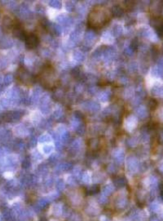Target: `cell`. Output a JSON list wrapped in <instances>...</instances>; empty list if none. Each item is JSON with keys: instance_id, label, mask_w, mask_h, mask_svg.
<instances>
[{"instance_id": "f546056e", "label": "cell", "mask_w": 163, "mask_h": 221, "mask_svg": "<svg viewBox=\"0 0 163 221\" xmlns=\"http://www.w3.org/2000/svg\"><path fill=\"white\" fill-rule=\"evenodd\" d=\"M99 202L101 204H106L107 202V199L106 198V196H104L103 195H102V196H101L99 199Z\"/></svg>"}, {"instance_id": "d590c367", "label": "cell", "mask_w": 163, "mask_h": 221, "mask_svg": "<svg viewBox=\"0 0 163 221\" xmlns=\"http://www.w3.org/2000/svg\"><path fill=\"white\" fill-rule=\"evenodd\" d=\"M159 170L160 171H161L162 172H163V161L159 165Z\"/></svg>"}, {"instance_id": "d6986e66", "label": "cell", "mask_w": 163, "mask_h": 221, "mask_svg": "<svg viewBox=\"0 0 163 221\" xmlns=\"http://www.w3.org/2000/svg\"><path fill=\"white\" fill-rule=\"evenodd\" d=\"M114 183L117 187H122L125 184V180L123 178H118L114 180Z\"/></svg>"}, {"instance_id": "9c48e42d", "label": "cell", "mask_w": 163, "mask_h": 221, "mask_svg": "<svg viewBox=\"0 0 163 221\" xmlns=\"http://www.w3.org/2000/svg\"><path fill=\"white\" fill-rule=\"evenodd\" d=\"M15 22L10 16L5 15L2 21V29L5 32H9L11 30L13 29Z\"/></svg>"}, {"instance_id": "60d3db41", "label": "cell", "mask_w": 163, "mask_h": 221, "mask_svg": "<svg viewBox=\"0 0 163 221\" xmlns=\"http://www.w3.org/2000/svg\"><path fill=\"white\" fill-rule=\"evenodd\" d=\"M39 221H48L45 218H42L39 220Z\"/></svg>"}, {"instance_id": "f1b7e54d", "label": "cell", "mask_w": 163, "mask_h": 221, "mask_svg": "<svg viewBox=\"0 0 163 221\" xmlns=\"http://www.w3.org/2000/svg\"><path fill=\"white\" fill-rule=\"evenodd\" d=\"M80 146H81V141L78 139L75 140L72 143V146L74 149L77 150L80 148Z\"/></svg>"}, {"instance_id": "7bdbcfd3", "label": "cell", "mask_w": 163, "mask_h": 221, "mask_svg": "<svg viewBox=\"0 0 163 221\" xmlns=\"http://www.w3.org/2000/svg\"><path fill=\"white\" fill-rule=\"evenodd\" d=\"M162 218H163V212H162Z\"/></svg>"}, {"instance_id": "74e56055", "label": "cell", "mask_w": 163, "mask_h": 221, "mask_svg": "<svg viewBox=\"0 0 163 221\" xmlns=\"http://www.w3.org/2000/svg\"><path fill=\"white\" fill-rule=\"evenodd\" d=\"M3 90V86L1 84H0V94L2 92Z\"/></svg>"}, {"instance_id": "4316f807", "label": "cell", "mask_w": 163, "mask_h": 221, "mask_svg": "<svg viewBox=\"0 0 163 221\" xmlns=\"http://www.w3.org/2000/svg\"><path fill=\"white\" fill-rule=\"evenodd\" d=\"M82 180H83V182H85V183H88L90 181V178L88 173H87L85 172V173H83L82 176Z\"/></svg>"}, {"instance_id": "ba28073f", "label": "cell", "mask_w": 163, "mask_h": 221, "mask_svg": "<svg viewBox=\"0 0 163 221\" xmlns=\"http://www.w3.org/2000/svg\"><path fill=\"white\" fill-rule=\"evenodd\" d=\"M138 125V119L133 115L128 116L125 121V126L128 132H132L136 128Z\"/></svg>"}, {"instance_id": "83f0119b", "label": "cell", "mask_w": 163, "mask_h": 221, "mask_svg": "<svg viewBox=\"0 0 163 221\" xmlns=\"http://www.w3.org/2000/svg\"><path fill=\"white\" fill-rule=\"evenodd\" d=\"M30 166H31V163L29 160L28 159H25L22 162V168H29L30 167Z\"/></svg>"}, {"instance_id": "484cf974", "label": "cell", "mask_w": 163, "mask_h": 221, "mask_svg": "<svg viewBox=\"0 0 163 221\" xmlns=\"http://www.w3.org/2000/svg\"><path fill=\"white\" fill-rule=\"evenodd\" d=\"M40 204V206L42 208H46L50 204V200L46 199L42 200Z\"/></svg>"}, {"instance_id": "2e32d148", "label": "cell", "mask_w": 163, "mask_h": 221, "mask_svg": "<svg viewBox=\"0 0 163 221\" xmlns=\"http://www.w3.org/2000/svg\"><path fill=\"white\" fill-rule=\"evenodd\" d=\"M139 141V138L138 136H135L128 139L127 143L130 146L135 148V146H137V145L138 144Z\"/></svg>"}, {"instance_id": "ffe728a7", "label": "cell", "mask_w": 163, "mask_h": 221, "mask_svg": "<svg viewBox=\"0 0 163 221\" xmlns=\"http://www.w3.org/2000/svg\"><path fill=\"white\" fill-rule=\"evenodd\" d=\"M142 141L143 143L145 145H148L150 141V136L146 132H143L142 134Z\"/></svg>"}, {"instance_id": "8992f818", "label": "cell", "mask_w": 163, "mask_h": 221, "mask_svg": "<svg viewBox=\"0 0 163 221\" xmlns=\"http://www.w3.org/2000/svg\"><path fill=\"white\" fill-rule=\"evenodd\" d=\"M22 113L20 111H11L3 114L2 116V119L7 122H15L20 119Z\"/></svg>"}, {"instance_id": "4dcf8cb0", "label": "cell", "mask_w": 163, "mask_h": 221, "mask_svg": "<svg viewBox=\"0 0 163 221\" xmlns=\"http://www.w3.org/2000/svg\"><path fill=\"white\" fill-rule=\"evenodd\" d=\"M137 47H138V41L137 39H135L132 41V44H131V48L132 49H136V48H137Z\"/></svg>"}, {"instance_id": "f35d334b", "label": "cell", "mask_w": 163, "mask_h": 221, "mask_svg": "<svg viewBox=\"0 0 163 221\" xmlns=\"http://www.w3.org/2000/svg\"><path fill=\"white\" fill-rule=\"evenodd\" d=\"M160 137H161V139L162 141L163 142V131L161 132V133H160Z\"/></svg>"}, {"instance_id": "b9f144b4", "label": "cell", "mask_w": 163, "mask_h": 221, "mask_svg": "<svg viewBox=\"0 0 163 221\" xmlns=\"http://www.w3.org/2000/svg\"><path fill=\"white\" fill-rule=\"evenodd\" d=\"M1 81H2V77H1V76H0V84H1Z\"/></svg>"}, {"instance_id": "d4e9b609", "label": "cell", "mask_w": 163, "mask_h": 221, "mask_svg": "<svg viewBox=\"0 0 163 221\" xmlns=\"http://www.w3.org/2000/svg\"><path fill=\"white\" fill-rule=\"evenodd\" d=\"M77 133L78 135H83L84 133H85V126L84 125H81L78 126V128H77V129H76Z\"/></svg>"}, {"instance_id": "4fadbf2b", "label": "cell", "mask_w": 163, "mask_h": 221, "mask_svg": "<svg viewBox=\"0 0 163 221\" xmlns=\"http://www.w3.org/2000/svg\"><path fill=\"white\" fill-rule=\"evenodd\" d=\"M127 201L126 198L125 197H120L116 201L115 205L118 209H123L125 208L127 206Z\"/></svg>"}, {"instance_id": "8fae6325", "label": "cell", "mask_w": 163, "mask_h": 221, "mask_svg": "<svg viewBox=\"0 0 163 221\" xmlns=\"http://www.w3.org/2000/svg\"><path fill=\"white\" fill-rule=\"evenodd\" d=\"M114 158L115 161L119 164H122L125 160V152L124 150L121 148L117 149L114 154Z\"/></svg>"}, {"instance_id": "3957f363", "label": "cell", "mask_w": 163, "mask_h": 221, "mask_svg": "<svg viewBox=\"0 0 163 221\" xmlns=\"http://www.w3.org/2000/svg\"><path fill=\"white\" fill-rule=\"evenodd\" d=\"M127 167L129 172L132 174L137 173L140 168V164L137 158L134 156H129L127 158Z\"/></svg>"}, {"instance_id": "7c38bea8", "label": "cell", "mask_w": 163, "mask_h": 221, "mask_svg": "<svg viewBox=\"0 0 163 221\" xmlns=\"http://www.w3.org/2000/svg\"><path fill=\"white\" fill-rule=\"evenodd\" d=\"M151 93L154 96L163 98V86L156 85L153 87L151 89Z\"/></svg>"}, {"instance_id": "ee69618b", "label": "cell", "mask_w": 163, "mask_h": 221, "mask_svg": "<svg viewBox=\"0 0 163 221\" xmlns=\"http://www.w3.org/2000/svg\"><path fill=\"white\" fill-rule=\"evenodd\" d=\"M108 221V220H105V221Z\"/></svg>"}, {"instance_id": "cb8c5ba5", "label": "cell", "mask_w": 163, "mask_h": 221, "mask_svg": "<svg viewBox=\"0 0 163 221\" xmlns=\"http://www.w3.org/2000/svg\"><path fill=\"white\" fill-rule=\"evenodd\" d=\"M56 188L59 192H62L64 190L65 188V183L63 180L60 179L58 180L56 183Z\"/></svg>"}, {"instance_id": "d6a6232c", "label": "cell", "mask_w": 163, "mask_h": 221, "mask_svg": "<svg viewBox=\"0 0 163 221\" xmlns=\"http://www.w3.org/2000/svg\"><path fill=\"white\" fill-rule=\"evenodd\" d=\"M1 103H2V105L4 107H8L10 105V103H9V101L5 99L2 100Z\"/></svg>"}, {"instance_id": "e0dca14e", "label": "cell", "mask_w": 163, "mask_h": 221, "mask_svg": "<svg viewBox=\"0 0 163 221\" xmlns=\"http://www.w3.org/2000/svg\"><path fill=\"white\" fill-rule=\"evenodd\" d=\"M58 170L61 171H68L71 170L72 168V165L68 163H64L60 164L58 167Z\"/></svg>"}, {"instance_id": "836d02e7", "label": "cell", "mask_w": 163, "mask_h": 221, "mask_svg": "<svg viewBox=\"0 0 163 221\" xmlns=\"http://www.w3.org/2000/svg\"><path fill=\"white\" fill-rule=\"evenodd\" d=\"M36 139L34 137H33V138H31L30 144L31 146H32V148H34V146H36Z\"/></svg>"}, {"instance_id": "ab89813d", "label": "cell", "mask_w": 163, "mask_h": 221, "mask_svg": "<svg viewBox=\"0 0 163 221\" xmlns=\"http://www.w3.org/2000/svg\"><path fill=\"white\" fill-rule=\"evenodd\" d=\"M3 150H2V148H0V157H1L3 155Z\"/></svg>"}, {"instance_id": "6da1fadb", "label": "cell", "mask_w": 163, "mask_h": 221, "mask_svg": "<svg viewBox=\"0 0 163 221\" xmlns=\"http://www.w3.org/2000/svg\"><path fill=\"white\" fill-rule=\"evenodd\" d=\"M112 10L103 5L94 6L89 13L87 18V25L93 30L103 28L112 19Z\"/></svg>"}, {"instance_id": "7402d4cb", "label": "cell", "mask_w": 163, "mask_h": 221, "mask_svg": "<svg viewBox=\"0 0 163 221\" xmlns=\"http://www.w3.org/2000/svg\"><path fill=\"white\" fill-rule=\"evenodd\" d=\"M13 77L11 74H8L4 78V83L6 86H8L12 83L13 81Z\"/></svg>"}, {"instance_id": "30bf717a", "label": "cell", "mask_w": 163, "mask_h": 221, "mask_svg": "<svg viewBox=\"0 0 163 221\" xmlns=\"http://www.w3.org/2000/svg\"><path fill=\"white\" fill-rule=\"evenodd\" d=\"M135 113L138 117L142 119H146L148 116L147 108L144 105H140L137 107L135 110Z\"/></svg>"}, {"instance_id": "52a82bcc", "label": "cell", "mask_w": 163, "mask_h": 221, "mask_svg": "<svg viewBox=\"0 0 163 221\" xmlns=\"http://www.w3.org/2000/svg\"><path fill=\"white\" fill-rule=\"evenodd\" d=\"M13 37L22 41H25L27 35L23 27L18 22L15 23V26L13 29Z\"/></svg>"}, {"instance_id": "5b68a950", "label": "cell", "mask_w": 163, "mask_h": 221, "mask_svg": "<svg viewBox=\"0 0 163 221\" xmlns=\"http://www.w3.org/2000/svg\"><path fill=\"white\" fill-rule=\"evenodd\" d=\"M18 81L25 84L29 83L32 81V77L29 72L23 67H20L17 72Z\"/></svg>"}, {"instance_id": "e575fe53", "label": "cell", "mask_w": 163, "mask_h": 221, "mask_svg": "<svg viewBox=\"0 0 163 221\" xmlns=\"http://www.w3.org/2000/svg\"><path fill=\"white\" fill-rule=\"evenodd\" d=\"M61 111H59V110L56 111V112H54V117H56V118H59V117H60V116H61Z\"/></svg>"}, {"instance_id": "603a6c76", "label": "cell", "mask_w": 163, "mask_h": 221, "mask_svg": "<svg viewBox=\"0 0 163 221\" xmlns=\"http://www.w3.org/2000/svg\"><path fill=\"white\" fill-rule=\"evenodd\" d=\"M54 149V146L52 145H46L43 146L42 150L44 154H49L53 151Z\"/></svg>"}, {"instance_id": "5bb4252c", "label": "cell", "mask_w": 163, "mask_h": 221, "mask_svg": "<svg viewBox=\"0 0 163 221\" xmlns=\"http://www.w3.org/2000/svg\"><path fill=\"white\" fill-rule=\"evenodd\" d=\"M115 188L111 184L106 185L103 189V194L104 196H107L111 195V194L114 192Z\"/></svg>"}, {"instance_id": "ac0fdd59", "label": "cell", "mask_w": 163, "mask_h": 221, "mask_svg": "<svg viewBox=\"0 0 163 221\" xmlns=\"http://www.w3.org/2000/svg\"><path fill=\"white\" fill-rule=\"evenodd\" d=\"M161 209V205L157 202H154L150 205V209L152 212H159Z\"/></svg>"}, {"instance_id": "1f68e13d", "label": "cell", "mask_w": 163, "mask_h": 221, "mask_svg": "<svg viewBox=\"0 0 163 221\" xmlns=\"http://www.w3.org/2000/svg\"><path fill=\"white\" fill-rule=\"evenodd\" d=\"M158 117L160 121L163 123V108L159 111L158 113Z\"/></svg>"}, {"instance_id": "277c9868", "label": "cell", "mask_w": 163, "mask_h": 221, "mask_svg": "<svg viewBox=\"0 0 163 221\" xmlns=\"http://www.w3.org/2000/svg\"><path fill=\"white\" fill-rule=\"evenodd\" d=\"M25 41L26 48L28 49H32L36 48L39 44L40 39L38 36L34 33L27 34Z\"/></svg>"}, {"instance_id": "7a4b0ae2", "label": "cell", "mask_w": 163, "mask_h": 221, "mask_svg": "<svg viewBox=\"0 0 163 221\" xmlns=\"http://www.w3.org/2000/svg\"><path fill=\"white\" fill-rule=\"evenodd\" d=\"M38 77L40 82L45 86H49V83L56 84L59 81L55 69L50 64H47L43 67Z\"/></svg>"}, {"instance_id": "9a60e30c", "label": "cell", "mask_w": 163, "mask_h": 221, "mask_svg": "<svg viewBox=\"0 0 163 221\" xmlns=\"http://www.w3.org/2000/svg\"><path fill=\"white\" fill-rule=\"evenodd\" d=\"M100 190V188L98 185H94L90 189L87 190L86 193L88 195H92L99 193Z\"/></svg>"}, {"instance_id": "44dd1931", "label": "cell", "mask_w": 163, "mask_h": 221, "mask_svg": "<svg viewBox=\"0 0 163 221\" xmlns=\"http://www.w3.org/2000/svg\"><path fill=\"white\" fill-rule=\"evenodd\" d=\"M52 140V138L50 135H44L40 136L39 139V142L41 143H45V142H49Z\"/></svg>"}, {"instance_id": "8d00e7d4", "label": "cell", "mask_w": 163, "mask_h": 221, "mask_svg": "<svg viewBox=\"0 0 163 221\" xmlns=\"http://www.w3.org/2000/svg\"><path fill=\"white\" fill-rule=\"evenodd\" d=\"M150 221H160V220H159L158 218L154 217H152V218H151Z\"/></svg>"}]
</instances>
